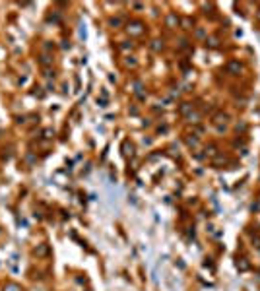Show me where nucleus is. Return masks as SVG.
Segmentation results:
<instances>
[{"mask_svg": "<svg viewBox=\"0 0 260 291\" xmlns=\"http://www.w3.org/2000/svg\"><path fill=\"white\" fill-rule=\"evenodd\" d=\"M229 68H231V70H241V66L237 64V62H231V64H229Z\"/></svg>", "mask_w": 260, "mask_h": 291, "instance_id": "obj_1", "label": "nucleus"}]
</instances>
